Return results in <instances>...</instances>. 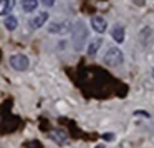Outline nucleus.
<instances>
[{
  "label": "nucleus",
  "instance_id": "nucleus-1",
  "mask_svg": "<svg viewBox=\"0 0 154 148\" xmlns=\"http://www.w3.org/2000/svg\"><path fill=\"white\" fill-rule=\"evenodd\" d=\"M73 45H75V50L76 52H81L85 48V45H86V38L88 35H90V32H88L86 28V24H85L83 20H76L73 24Z\"/></svg>",
  "mask_w": 154,
  "mask_h": 148
},
{
  "label": "nucleus",
  "instance_id": "nucleus-2",
  "mask_svg": "<svg viewBox=\"0 0 154 148\" xmlns=\"http://www.w3.org/2000/svg\"><path fill=\"white\" fill-rule=\"evenodd\" d=\"M103 63L108 67H121L124 63V53L118 47H109L103 55Z\"/></svg>",
  "mask_w": 154,
  "mask_h": 148
},
{
  "label": "nucleus",
  "instance_id": "nucleus-3",
  "mask_svg": "<svg viewBox=\"0 0 154 148\" xmlns=\"http://www.w3.org/2000/svg\"><path fill=\"white\" fill-rule=\"evenodd\" d=\"M73 30V24L70 20H58V22H51L48 25V34L51 35H66Z\"/></svg>",
  "mask_w": 154,
  "mask_h": 148
},
{
  "label": "nucleus",
  "instance_id": "nucleus-4",
  "mask_svg": "<svg viewBox=\"0 0 154 148\" xmlns=\"http://www.w3.org/2000/svg\"><path fill=\"white\" fill-rule=\"evenodd\" d=\"M10 65H12V68L17 70V72H25L30 67V58L25 53H14L10 57Z\"/></svg>",
  "mask_w": 154,
  "mask_h": 148
},
{
  "label": "nucleus",
  "instance_id": "nucleus-5",
  "mask_svg": "<svg viewBox=\"0 0 154 148\" xmlns=\"http://www.w3.org/2000/svg\"><path fill=\"white\" fill-rule=\"evenodd\" d=\"M48 18H50L48 12H40V14L33 15L32 18H28V28H30V30H38V28H42L47 24Z\"/></svg>",
  "mask_w": 154,
  "mask_h": 148
},
{
  "label": "nucleus",
  "instance_id": "nucleus-6",
  "mask_svg": "<svg viewBox=\"0 0 154 148\" xmlns=\"http://www.w3.org/2000/svg\"><path fill=\"white\" fill-rule=\"evenodd\" d=\"M91 28H93L96 34H104V32L108 30V22H106V18L104 17H101V15H94L93 18H91Z\"/></svg>",
  "mask_w": 154,
  "mask_h": 148
},
{
  "label": "nucleus",
  "instance_id": "nucleus-7",
  "mask_svg": "<svg viewBox=\"0 0 154 148\" xmlns=\"http://www.w3.org/2000/svg\"><path fill=\"white\" fill-rule=\"evenodd\" d=\"M152 40H154V35H152V28L151 27H143L139 30V43L143 45L144 48L146 47H149L151 43H152Z\"/></svg>",
  "mask_w": 154,
  "mask_h": 148
},
{
  "label": "nucleus",
  "instance_id": "nucleus-8",
  "mask_svg": "<svg viewBox=\"0 0 154 148\" xmlns=\"http://www.w3.org/2000/svg\"><path fill=\"white\" fill-rule=\"evenodd\" d=\"M111 38H113L116 43H123L124 42V38H126V30H124V27L123 25H119V24H116L113 28H111Z\"/></svg>",
  "mask_w": 154,
  "mask_h": 148
},
{
  "label": "nucleus",
  "instance_id": "nucleus-9",
  "mask_svg": "<svg viewBox=\"0 0 154 148\" xmlns=\"http://www.w3.org/2000/svg\"><path fill=\"white\" fill-rule=\"evenodd\" d=\"M50 138L57 145H60V146H63V145L68 143V135H66V131H65V130H58V128H57V130L50 131Z\"/></svg>",
  "mask_w": 154,
  "mask_h": 148
},
{
  "label": "nucleus",
  "instance_id": "nucleus-10",
  "mask_svg": "<svg viewBox=\"0 0 154 148\" xmlns=\"http://www.w3.org/2000/svg\"><path fill=\"white\" fill-rule=\"evenodd\" d=\"M101 45H103V38H101V37L93 38V40L90 42V45L86 47V53L90 55V57H94V55L98 53V50H100Z\"/></svg>",
  "mask_w": 154,
  "mask_h": 148
},
{
  "label": "nucleus",
  "instance_id": "nucleus-11",
  "mask_svg": "<svg viewBox=\"0 0 154 148\" xmlns=\"http://www.w3.org/2000/svg\"><path fill=\"white\" fill-rule=\"evenodd\" d=\"M15 5H17V0H0V15H10Z\"/></svg>",
  "mask_w": 154,
  "mask_h": 148
},
{
  "label": "nucleus",
  "instance_id": "nucleus-12",
  "mask_svg": "<svg viewBox=\"0 0 154 148\" xmlns=\"http://www.w3.org/2000/svg\"><path fill=\"white\" fill-rule=\"evenodd\" d=\"M4 25H5V28H7L8 32H14V30H17V27H18V18L10 14V15H7V17L4 18Z\"/></svg>",
  "mask_w": 154,
  "mask_h": 148
},
{
  "label": "nucleus",
  "instance_id": "nucleus-13",
  "mask_svg": "<svg viewBox=\"0 0 154 148\" xmlns=\"http://www.w3.org/2000/svg\"><path fill=\"white\" fill-rule=\"evenodd\" d=\"M38 8V0H22V10L25 14H32Z\"/></svg>",
  "mask_w": 154,
  "mask_h": 148
},
{
  "label": "nucleus",
  "instance_id": "nucleus-14",
  "mask_svg": "<svg viewBox=\"0 0 154 148\" xmlns=\"http://www.w3.org/2000/svg\"><path fill=\"white\" fill-rule=\"evenodd\" d=\"M114 138H116L114 133H103V140L104 141H114Z\"/></svg>",
  "mask_w": 154,
  "mask_h": 148
},
{
  "label": "nucleus",
  "instance_id": "nucleus-15",
  "mask_svg": "<svg viewBox=\"0 0 154 148\" xmlns=\"http://www.w3.org/2000/svg\"><path fill=\"white\" fill-rule=\"evenodd\" d=\"M40 2H42V5H43V7L50 8V7H53V5H55V2H57V0H40Z\"/></svg>",
  "mask_w": 154,
  "mask_h": 148
},
{
  "label": "nucleus",
  "instance_id": "nucleus-16",
  "mask_svg": "<svg viewBox=\"0 0 154 148\" xmlns=\"http://www.w3.org/2000/svg\"><path fill=\"white\" fill-rule=\"evenodd\" d=\"M133 2H134L136 7H144V5H146V0H133Z\"/></svg>",
  "mask_w": 154,
  "mask_h": 148
},
{
  "label": "nucleus",
  "instance_id": "nucleus-17",
  "mask_svg": "<svg viewBox=\"0 0 154 148\" xmlns=\"http://www.w3.org/2000/svg\"><path fill=\"white\" fill-rule=\"evenodd\" d=\"M134 115H143V117L149 118V113H146V110H136V111H134Z\"/></svg>",
  "mask_w": 154,
  "mask_h": 148
},
{
  "label": "nucleus",
  "instance_id": "nucleus-18",
  "mask_svg": "<svg viewBox=\"0 0 154 148\" xmlns=\"http://www.w3.org/2000/svg\"><path fill=\"white\" fill-rule=\"evenodd\" d=\"M94 148H106V146H104V145H96Z\"/></svg>",
  "mask_w": 154,
  "mask_h": 148
},
{
  "label": "nucleus",
  "instance_id": "nucleus-19",
  "mask_svg": "<svg viewBox=\"0 0 154 148\" xmlns=\"http://www.w3.org/2000/svg\"><path fill=\"white\" fill-rule=\"evenodd\" d=\"M151 75H152V80H154V67H152V70H151Z\"/></svg>",
  "mask_w": 154,
  "mask_h": 148
}]
</instances>
